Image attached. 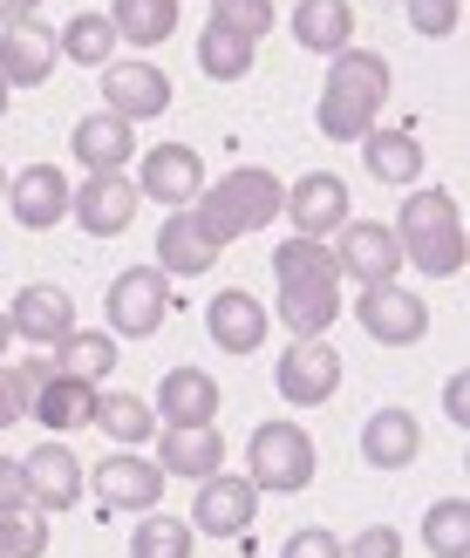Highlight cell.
I'll return each instance as SVG.
<instances>
[{
    "mask_svg": "<svg viewBox=\"0 0 470 558\" xmlns=\"http://www.w3.org/2000/svg\"><path fill=\"white\" fill-rule=\"evenodd\" d=\"M382 102H389V62H382L375 48L327 54V82H321V102H314L321 136H335V144H362V136L375 130Z\"/></svg>",
    "mask_w": 470,
    "mask_h": 558,
    "instance_id": "6da1fadb",
    "label": "cell"
},
{
    "mask_svg": "<svg viewBox=\"0 0 470 558\" xmlns=\"http://www.w3.org/2000/svg\"><path fill=\"white\" fill-rule=\"evenodd\" d=\"M280 198H287V184L260 171V163H239V171H226L212 191H198L191 198V211H198V226L218 239V245H232L245 232H266L273 218H280Z\"/></svg>",
    "mask_w": 470,
    "mask_h": 558,
    "instance_id": "7a4b0ae2",
    "label": "cell"
},
{
    "mask_svg": "<svg viewBox=\"0 0 470 558\" xmlns=\"http://www.w3.org/2000/svg\"><path fill=\"white\" fill-rule=\"evenodd\" d=\"M396 245H402V266H417L430 279H450L463 272V218L450 191H409L402 211H396Z\"/></svg>",
    "mask_w": 470,
    "mask_h": 558,
    "instance_id": "3957f363",
    "label": "cell"
},
{
    "mask_svg": "<svg viewBox=\"0 0 470 558\" xmlns=\"http://www.w3.org/2000/svg\"><path fill=\"white\" fill-rule=\"evenodd\" d=\"M314 436L300 423H260L253 442H245V477H253V490H273V497H293L314 484Z\"/></svg>",
    "mask_w": 470,
    "mask_h": 558,
    "instance_id": "277c9868",
    "label": "cell"
},
{
    "mask_svg": "<svg viewBox=\"0 0 470 558\" xmlns=\"http://www.w3.org/2000/svg\"><path fill=\"white\" fill-rule=\"evenodd\" d=\"M103 320L117 341H150V333L171 320V279H164L157 266H130L109 279L103 293Z\"/></svg>",
    "mask_w": 470,
    "mask_h": 558,
    "instance_id": "5b68a950",
    "label": "cell"
},
{
    "mask_svg": "<svg viewBox=\"0 0 470 558\" xmlns=\"http://www.w3.org/2000/svg\"><path fill=\"white\" fill-rule=\"evenodd\" d=\"M354 320H362V333L382 341V348H417L423 333H430V300L409 293L402 279H389V287H362Z\"/></svg>",
    "mask_w": 470,
    "mask_h": 558,
    "instance_id": "8992f818",
    "label": "cell"
},
{
    "mask_svg": "<svg viewBox=\"0 0 470 558\" xmlns=\"http://www.w3.org/2000/svg\"><path fill=\"white\" fill-rule=\"evenodd\" d=\"M335 272L354 279V287H389L402 279V245L389 226H375V218H348L335 232Z\"/></svg>",
    "mask_w": 470,
    "mask_h": 558,
    "instance_id": "52a82bcc",
    "label": "cell"
},
{
    "mask_svg": "<svg viewBox=\"0 0 470 558\" xmlns=\"http://www.w3.org/2000/svg\"><path fill=\"white\" fill-rule=\"evenodd\" d=\"M136 205H144V198H136V184H130L123 171H89V178L69 191V218H75L89 239L130 232V226H136Z\"/></svg>",
    "mask_w": 470,
    "mask_h": 558,
    "instance_id": "ba28073f",
    "label": "cell"
},
{
    "mask_svg": "<svg viewBox=\"0 0 470 558\" xmlns=\"http://www.w3.org/2000/svg\"><path fill=\"white\" fill-rule=\"evenodd\" d=\"M21 477H27V511H41V518L75 511L82 490H89V477H82L69 442H41L35 457H21Z\"/></svg>",
    "mask_w": 470,
    "mask_h": 558,
    "instance_id": "9c48e42d",
    "label": "cell"
},
{
    "mask_svg": "<svg viewBox=\"0 0 470 558\" xmlns=\"http://www.w3.org/2000/svg\"><path fill=\"white\" fill-rule=\"evenodd\" d=\"M130 184H136V198H157V205L184 211L205 191V157L191 150V144H157V150L136 157V178Z\"/></svg>",
    "mask_w": 470,
    "mask_h": 558,
    "instance_id": "30bf717a",
    "label": "cell"
},
{
    "mask_svg": "<svg viewBox=\"0 0 470 558\" xmlns=\"http://www.w3.org/2000/svg\"><path fill=\"white\" fill-rule=\"evenodd\" d=\"M273 388L293 402V409H321L327 396L341 388V354L327 348V333L321 341H293L280 354V368H273Z\"/></svg>",
    "mask_w": 470,
    "mask_h": 558,
    "instance_id": "8fae6325",
    "label": "cell"
},
{
    "mask_svg": "<svg viewBox=\"0 0 470 558\" xmlns=\"http://www.w3.org/2000/svg\"><path fill=\"white\" fill-rule=\"evenodd\" d=\"M103 109L123 123H150L171 109V75L157 62H109L103 69Z\"/></svg>",
    "mask_w": 470,
    "mask_h": 558,
    "instance_id": "7c38bea8",
    "label": "cell"
},
{
    "mask_svg": "<svg viewBox=\"0 0 470 558\" xmlns=\"http://www.w3.org/2000/svg\"><path fill=\"white\" fill-rule=\"evenodd\" d=\"M280 211L293 218V232H300V239H335L348 218H354V211H348V184H341L335 171H308L300 184H287Z\"/></svg>",
    "mask_w": 470,
    "mask_h": 558,
    "instance_id": "4fadbf2b",
    "label": "cell"
},
{
    "mask_svg": "<svg viewBox=\"0 0 470 558\" xmlns=\"http://www.w3.org/2000/svg\"><path fill=\"white\" fill-rule=\"evenodd\" d=\"M96 505L103 511H157V497H164V470L150 457H136V450H117V457H103L96 463Z\"/></svg>",
    "mask_w": 470,
    "mask_h": 558,
    "instance_id": "5bb4252c",
    "label": "cell"
},
{
    "mask_svg": "<svg viewBox=\"0 0 470 558\" xmlns=\"http://www.w3.org/2000/svg\"><path fill=\"white\" fill-rule=\"evenodd\" d=\"M69 191H75V184L55 171V163H27V171L8 178V198H0V205L14 211V226H27V232H55V226L69 218Z\"/></svg>",
    "mask_w": 470,
    "mask_h": 558,
    "instance_id": "9a60e30c",
    "label": "cell"
},
{
    "mask_svg": "<svg viewBox=\"0 0 470 558\" xmlns=\"http://www.w3.org/2000/svg\"><path fill=\"white\" fill-rule=\"evenodd\" d=\"M253 511H260L253 477H226V470H212V477L198 484V497H191V532L239 538L245 524H253Z\"/></svg>",
    "mask_w": 470,
    "mask_h": 558,
    "instance_id": "2e32d148",
    "label": "cell"
},
{
    "mask_svg": "<svg viewBox=\"0 0 470 558\" xmlns=\"http://www.w3.org/2000/svg\"><path fill=\"white\" fill-rule=\"evenodd\" d=\"M55 69H62L55 27H41V21H14V27H0V82H8V89H41Z\"/></svg>",
    "mask_w": 470,
    "mask_h": 558,
    "instance_id": "e0dca14e",
    "label": "cell"
},
{
    "mask_svg": "<svg viewBox=\"0 0 470 558\" xmlns=\"http://www.w3.org/2000/svg\"><path fill=\"white\" fill-rule=\"evenodd\" d=\"M157 470L164 477H191V484H205L212 470H226V436H218V423H164Z\"/></svg>",
    "mask_w": 470,
    "mask_h": 558,
    "instance_id": "ac0fdd59",
    "label": "cell"
},
{
    "mask_svg": "<svg viewBox=\"0 0 470 558\" xmlns=\"http://www.w3.org/2000/svg\"><path fill=\"white\" fill-rule=\"evenodd\" d=\"M8 327H14V341H27V348H55L62 333H75V300L62 287H48V279H35V287L14 293Z\"/></svg>",
    "mask_w": 470,
    "mask_h": 558,
    "instance_id": "d6986e66",
    "label": "cell"
},
{
    "mask_svg": "<svg viewBox=\"0 0 470 558\" xmlns=\"http://www.w3.org/2000/svg\"><path fill=\"white\" fill-rule=\"evenodd\" d=\"M293 341H321L341 320V279H280V306H273Z\"/></svg>",
    "mask_w": 470,
    "mask_h": 558,
    "instance_id": "ffe728a7",
    "label": "cell"
},
{
    "mask_svg": "<svg viewBox=\"0 0 470 558\" xmlns=\"http://www.w3.org/2000/svg\"><path fill=\"white\" fill-rule=\"evenodd\" d=\"M266 300H253L245 287H226V293H212L205 306V333H212V348H226V354H260L266 348Z\"/></svg>",
    "mask_w": 470,
    "mask_h": 558,
    "instance_id": "44dd1931",
    "label": "cell"
},
{
    "mask_svg": "<svg viewBox=\"0 0 470 558\" xmlns=\"http://www.w3.org/2000/svg\"><path fill=\"white\" fill-rule=\"evenodd\" d=\"M218 253H226V245L198 226V211H191V205L171 211V218L157 226V272H164V279H198V272H212Z\"/></svg>",
    "mask_w": 470,
    "mask_h": 558,
    "instance_id": "7402d4cb",
    "label": "cell"
},
{
    "mask_svg": "<svg viewBox=\"0 0 470 558\" xmlns=\"http://www.w3.org/2000/svg\"><path fill=\"white\" fill-rule=\"evenodd\" d=\"M69 150L82 157V171H123V163L136 157V123L109 117V109H89V117L75 123Z\"/></svg>",
    "mask_w": 470,
    "mask_h": 558,
    "instance_id": "603a6c76",
    "label": "cell"
},
{
    "mask_svg": "<svg viewBox=\"0 0 470 558\" xmlns=\"http://www.w3.org/2000/svg\"><path fill=\"white\" fill-rule=\"evenodd\" d=\"M362 457L375 470H409L423 457V423L409 409H375L369 423H362Z\"/></svg>",
    "mask_w": 470,
    "mask_h": 558,
    "instance_id": "cb8c5ba5",
    "label": "cell"
},
{
    "mask_svg": "<svg viewBox=\"0 0 470 558\" xmlns=\"http://www.w3.org/2000/svg\"><path fill=\"white\" fill-rule=\"evenodd\" d=\"M157 423H218V381L205 368H171L157 381Z\"/></svg>",
    "mask_w": 470,
    "mask_h": 558,
    "instance_id": "d4e9b609",
    "label": "cell"
},
{
    "mask_svg": "<svg viewBox=\"0 0 470 558\" xmlns=\"http://www.w3.org/2000/svg\"><path fill=\"white\" fill-rule=\"evenodd\" d=\"M48 368L89 381V388H103V375L117 368V333H103V327H75V333H62V341L48 348Z\"/></svg>",
    "mask_w": 470,
    "mask_h": 558,
    "instance_id": "484cf974",
    "label": "cell"
},
{
    "mask_svg": "<svg viewBox=\"0 0 470 558\" xmlns=\"http://www.w3.org/2000/svg\"><path fill=\"white\" fill-rule=\"evenodd\" d=\"M293 41L308 54L354 48V8H348V0H300V8H293Z\"/></svg>",
    "mask_w": 470,
    "mask_h": 558,
    "instance_id": "4316f807",
    "label": "cell"
},
{
    "mask_svg": "<svg viewBox=\"0 0 470 558\" xmlns=\"http://www.w3.org/2000/svg\"><path fill=\"white\" fill-rule=\"evenodd\" d=\"M27 415H35L41 429H55V436L89 429V415H96V388H89V381H75V375H48Z\"/></svg>",
    "mask_w": 470,
    "mask_h": 558,
    "instance_id": "83f0119b",
    "label": "cell"
},
{
    "mask_svg": "<svg viewBox=\"0 0 470 558\" xmlns=\"http://www.w3.org/2000/svg\"><path fill=\"white\" fill-rule=\"evenodd\" d=\"M362 163L375 184H417L423 178V144L417 130H369L362 136Z\"/></svg>",
    "mask_w": 470,
    "mask_h": 558,
    "instance_id": "f1b7e54d",
    "label": "cell"
},
{
    "mask_svg": "<svg viewBox=\"0 0 470 558\" xmlns=\"http://www.w3.org/2000/svg\"><path fill=\"white\" fill-rule=\"evenodd\" d=\"M89 423H96L109 442L136 450V442L157 436V409H150L144 396H123V388H96V415H89Z\"/></svg>",
    "mask_w": 470,
    "mask_h": 558,
    "instance_id": "f546056e",
    "label": "cell"
},
{
    "mask_svg": "<svg viewBox=\"0 0 470 558\" xmlns=\"http://www.w3.org/2000/svg\"><path fill=\"white\" fill-rule=\"evenodd\" d=\"M109 27H117V41H130V48H157V41L178 35V0H117Z\"/></svg>",
    "mask_w": 470,
    "mask_h": 558,
    "instance_id": "4dcf8cb0",
    "label": "cell"
},
{
    "mask_svg": "<svg viewBox=\"0 0 470 558\" xmlns=\"http://www.w3.org/2000/svg\"><path fill=\"white\" fill-rule=\"evenodd\" d=\"M55 48H62V62H75V69H109L117 27H109V14H75L69 27H55Z\"/></svg>",
    "mask_w": 470,
    "mask_h": 558,
    "instance_id": "1f68e13d",
    "label": "cell"
},
{
    "mask_svg": "<svg viewBox=\"0 0 470 558\" xmlns=\"http://www.w3.org/2000/svg\"><path fill=\"white\" fill-rule=\"evenodd\" d=\"M253 54H260V41H239V35H226V27H205L198 35V69L212 82H245L253 75Z\"/></svg>",
    "mask_w": 470,
    "mask_h": 558,
    "instance_id": "d6a6232c",
    "label": "cell"
},
{
    "mask_svg": "<svg viewBox=\"0 0 470 558\" xmlns=\"http://www.w3.org/2000/svg\"><path fill=\"white\" fill-rule=\"evenodd\" d=\"M191 524L184 518H164V511H144L130 532V558H191Z\"/></svg>",
    "mask_w": 470,
    "mask_h": 558,
    "instance_id": "836d02e7",
    "label": "cell"
},
{
    "mask_svg": "<svg viewBox=\"0 0 470 558\" xmlns=\"http://www.w3.org/2000/svg\"><path fill=\"white\" fill-rule=\"evenodd\" d=\"M423 545L436 558H470V505L463 497H444V505L423 511Z\"/></svg>",
    "mask_w": 470,
    "mask_h": 558,
    "instance_id": "e575fe53",
    "label": "cell"
},
{
    "mask_svg": "<svg viewBox=\"0 0 470 558\" xmlns=\"http://www.w3.org/2000/svg\"><path fill=\"white\" fill-rule=\"evenodd\" d=\"M273 272L280 279H341L335 272V245L327 239H287V245H273Z\"/></svg>",
    "mask_w": 470,
    "mask_h": 558,
    "instance_id": "d590c367",
    "label": "cell"
},
{
    "mask_svg": "<svg viewBox=\"0 0 470 558\" xmlns=\"http://www.w3.org/2000/svg\"><path fill=\"white\" fill-rule=\"evenodd\" d=\"M205 27H226V35H239V41H266L273 0H212V21Z\"/></svg>",
    "mask_w": 470,
    "mask_h": 558,
    "instance_id": "8d00e7d4",
    "label": "cell"
},
{
    "mask_svg": "<svg viewBox=\"0 0 470 558\" xmlns=\"http://www.w3.org/2000/svg\"><path fill=\"white\" fill-rule=\"evenodd\" d=\"M41 551H48L41 511H0V558H41Z\"/></svg>",
    "mask_w": 470,
    "mask_h": 558,
    "instance_id": "74e56055",
    "label": "cell"
},
{
    "mask_svg": "<svg viewBox=\"0 0 470 558\" xmlns=\"http://www.w3.org/2000/svg\"><path fill=\"white\" fill-rule=\"evenodd\" d=\"M457 21H463V0H409V27H417L423 41L457 35Z\"/></svg>",
    "mask_w": 470,
    "mask_h": 558,
    "instance_id": "f35d334b",
    "label": "cell"
},
{
    "mask_svg": "<svg viewBox=\"0 0 470 558\" xmlns=\"http://www.w3.org/2000/svg\"><path fill=\"white\" fill-rule=\"evenodd\" d=\"M0 375H8V396H14V409L27 415V409H35V396H41V381H48L55 368H48V354H35V361H0Z\"/></svg>",
    "mask_w": 470,
    "mask_h": 558,
    "instance_id": "ab89813d",
    "label": "cell"
},
{
    "mask_svg": "<svg viewBox=\"0 0 470 558\" xmlns=\"http://www.w3.org/2000/svg\"><path fill=\"white\" fill-rule=\"evenodd\" d=\"M280 558H348V551H341V538L327 532V524H300V532L280 545Z\"/></svg>",
    "mask_w": 470,
    "mask_h": 558,
    "instance_id": "60d3db41",
    "label": "cell"
},
{
    "mask_svg": "<svg viewBox=\"0 0 470 558\" xmlns=\"http://www.w3.org/2000/svg\"><path fill=\"white\" fill-rule=\"evenodd\" d=\"M348 558H402V532L389 524H369V532H354V545H341Z\"/></svg>",
    "mask_w": 470,
    "mask_h": 558,
    "instance_id": "b9f144b4",
    "label": "cell"
},
{
    "mask_svg": "<svg viewBox=\"0 0 470 558\" xmlns=\"http://www.w3.org/2000/svg\"><path fill=\"white\" fill-rule=\"evenodd\" d=\"M0 511H27V477H21V457H0Z\"/></svg>",
    "mask_w": 470,
    "mask_h": 558,
    "instance_id": "7bdbcfd3",
    "label": "cell"
},
{
    "mask_svg": "<svg viewBox=\"0 0 470 558\" xmlns=\"http://www.w3.org/2000/svg\"><path fill=\"white\" fill-rule=\"evenodd\" d=\"M463 402H470V396H463V375H450V388H444V415H450V423H470Z\"/></svg>",
    "mask_w": 470,
    "mask_h": 558,
    "instance_id": "ee69618b",
    "label": "cell"
},
{
    "mask_svg": "<svg viewBox=\"0 0 470 558\" xmlns=\"http://www.w3.org/2000/svg\"><path fill=\"white\" fill-rule=\"evenodd\" d=\"M41 0H0V27H14V21H35Z\"/></svg>",
    "mask_w": 470,
    "mask_h": 558,
    "instance_id": "f6af8a7d",
    "label": "cell"
},
{
    "mask_svg": "<svg viewBox=\"0 0 470 558\" xmlns=\"http://www.w3.org/2000/svg\"><path fill=\"white\" fill-rule=\"evenodd\" d=\"M8 423H21V409H14V396H8V375H0V429Z\"/></svg>",
    "mask_w": 470,
    "mask_h": 558,
    "instance_id": "bcb514c9",
    "label": "cell"
},
{
    "mask_svg": "<svg viewBox=\"0 0 470 558\" xmlns=\"http://www.w3.org/2000/svg\"><path fill=\"white\" fill-rule=\"evenodd\" d=\"M8 348H14V327H8V306H0V361H8Z\"/></svg>",
    "mask_w": 470,
    "mask_h": 558,
    "instance_id": "7dc6e473",
    "label": "cell"
},
{
    "mask_svg": "<svg viewBox=\"0 0 470 558\" xmlns=\"http://www.w3.org/2000/svg\"><path fill=\"white\" fill-rule=\"evenodd\" d=\"M8 102H14V89H8V82H0V117H8Z\"/></svg>",
    "mask_w": 470,
    "mask_h": 558,
    "instance_id": "c3c4849f",
    "label": "cell"
},
{
    "mask_svg": "<svg viewBox=\"0 0 470 558\" xmlns=\"http://www.w3.org/2000/svg\"><path fill=\"white\" fill-rule=\"evenodd\" d=\"M0 198H8V171H0Z\"/></svg>",
    "mask_w": 470,
    "mask_h": 558,
    "instance_id": "681fc988",
    "label": "cell"
}]
</instances>
